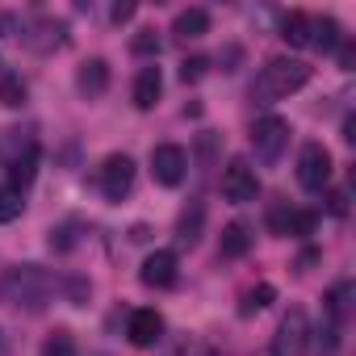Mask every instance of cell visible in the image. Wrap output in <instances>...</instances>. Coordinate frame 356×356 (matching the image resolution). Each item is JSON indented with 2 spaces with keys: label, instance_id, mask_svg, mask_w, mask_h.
<instances>
[{
  "label": "cell",
  "instance_id": "1",
  "mask_svg": "<svg viewBox=\"0 0 356 356\" xmlns=\"http://www.w3.org/2000/svg\"><path fill=\"white\" fill-rule=\"evenodd\" d=\"M55 289H59V277H51L38 264H17V268H5V277H0V298L26 314H42Z\"/></svg>",
  "mask_w": 356,
  "mask_h": 356
},
{
  "label": "cell",
  "instance_id": "2",
  "mask_svg": "<svg viewBox=\"0 0 356 356\" xmlns=\"http://www.w3.org/2000/svg\"><path fill=\"white\" fill-rule=\"evenodd\" d=\"M306 84H310V63L289 59V55H285V59H268V63L260 67L256 84H252V101H256V105H277V101L302 92Z\"/></svg>",
  "mask_w": 356,
  "mask_h": 356
},
{
  "label": "cell",
  "instance_id": "3",
  "mask_svg": "<svg viewBox=\"0 0 356 356\" xmlns=\"http://www.w3.org/2000/svg\"><path fill=\"white\" fill-rule=\"evenodd\" d=\"M289 122L285 118H277V113H264V118H256V126H252V151H256V159L260 163H277L281 159V151L289 147Z\"/></svg>",
  "mask_w": 356,
  "mask_h": 356
},
{
  "label": "cell",
  "instance_id": "4",
  "mask_svg": "<svg viewBox=\"0 0 356 356\" xmlns=\"http://www.w3.org/2000/svg\"><path fill=\"white\" fill-rule=\"evenodd\" d=\"M331 172H335V163H331V151L323 143H306L298 151V185L306 193H323L331 185Z\"/></svg>",
  "mask_w": 356,
  "mask_h": 356
},
{
  "label": "cell",
  "instance_id": "5",
  "mask_svg": "<svg viewBox=\"0 0 356 356\" xmlns=\"http://www.w3.org/2000/svg\"><path fill=\"white\" fill-rule=\"evenodd\" d=\"M268 352H273V356H306V352H310V318H306L302 306H293V310L281 318V327H277Z\"/></svg>",
  "mask_w": 356,
  "mask_h": 356
},
{
  "label": "cell",
  "instance_id": "6",
  "mask_svg": "<svg viewBox=\"0 0 356 356\" xmlns=\"http://www.w3.org/2000/svg\"><path fill=\"white\" fill-rule=\"evenodd\" d=\"M97 185H101V197L105 202H126L130 197V189H134V159L126 155V151H118V155H109L105 163H101V172H97Z\"/></svg>",
  "mask_w": 356,
  "mask_h": 356
},
{
  "label": "cell",
  "instance_id": "7",
  "mask_svg": "<svg viewBox=\"0 0 356 356\" xmlns=\"http://www.w3.org/2000/svg\"><path fill=\"white\" fill-rule=\"evenodd\" d=\"M222 197L235 202V206H248V202L260 197V176L248 159H231L222 168Z\"/></svg>",
  "mask_w": 356,
  "mask_h": 356
},
{
  "label": "cell",
  "instance_id": "8",
  "mask_svg": "<svg viewBox=\"0 0 356 356\" xmlns=\"http://www.w3.org/2000/svg\"><path fill=\"white\" fill-rule=\"evenodd\" d=\"M185 172H189V155L185 147H176V143H159L151 147V176L163 185V189H176L185 181Z\"/></svg>",
  "mask_w": 356,
  "mask_h": 356
},
{
  "label": "cell",
  "instance_id": "9",
  "mask_svg": "<svg viewBox=\"0 0 356 356\" xmlns=\"http://www.w3.org/2000/svg\"><path fill=\"white\" fill-rule=\"evenodd\" d=\"M176 277H181V260H176V252H168V248H155L138 268V281L147 289H172Z\"/></svg>",
  "mask_w": 356,
  "mask_h": 356
},
{
  "label": "cell",
  "instance_id": "10",
  "mask_svg": "<svg viewBox=\"0 0 356 356\" xmlns=\"http://www.w3.org/2000/svg\"><path fill=\"white\" fill-rule=\"evenodd\" d=\"M22 42H26L34 55H51V51L67 47V26L55 22V17H38L30 30H22Z\"/></svg>",
  "mask_w": 356,
  "mask_h": 356
},
{
  "label": "cell",
  "instance_id": "11",
  "mask_svg": "<svg viewBox=\"0 0 356 356\" xmlns=\"http://www.w3.org/2000/svg\"><path fill=\"white\" fill-rule=\"evenodd\" d=\"M126 339H130L134 348H155V343L163 339V314H159L155 306L134 310L130 323H126Z\"/></svg>",
  "mask_w": 356,
  "mask_h": 356
},
{
  "label": "cell",
  "instance_id": "12",
  "mask_svg": "<svg viewBox=\"0 0 356 356\" xmlns=\"http://www.w3.org/2000/svg\"><path fill=\"white\" fill-rule=\"evenodd\" d=\"M38 159H42V147H38V138H26V147L5 163V172H9V185L13 189H30L34 185V176H38Z\"/></svg>",
  "mask_w": 356,
  "mask_h": 356
},
{
  "label": "cell",
  "instance_id": "13",
  "mask_svg": "<svg viewBox=\"0 0 356 356\" xmlns=\"http://www.w3.org/2000/svg\"><path fill=\"white\" fill-rule=\"evenodd\" d=\"M76 92H80L84 101L105 97V92H109V59H101V55L84 59V63L76 67Z\"/></svg>",
  "mask_w": 356,
  "mask_h": 356
},
{
  "label": "cell",
  "instance_id": "14",
  "mask_svg": "<svg viewBox=\"0 0 356 356\" xmlns=\"http://www.w3.org/2000/svg\"><path fill=\"white\" fill-rule=\"evenodd\" d=\"M252 227L248 222H227L222 227V239H218V256L222 260H243L248 252H252Z\"/></svg>",
  "mask_w": 356,
  "mask_h": 356
},
{
  "label": "cell",
  "instance_id": "15",
  "mask_svg": "<svg viewBox=\"0 0 356 356\" xmlns=\"http://www.w3.org/2000/svg\"><path fill=\"white\" fill-rule=\"evenodd\" d=\"M202 227H206V206L202 202H189L181 210V218H176V243H181V248H197Z\"/></svg>",
  "mask_w": 356,
  "mask_h": 356
},
{
  "label": "cell",
  "instance_id": "16",
  "mask_svg": "<svg viewBox=\"0 0 356 356\" xmlns=\"http://www.w3.org/2000/svg\"><path fill=\"white\" fill-rule=\"evenodd\" d=\"M159 92H163V76H159V67H155V63L138 67V76H134V105H138V109H155Z\"/></svg>",
  "mask_w": 356,
  "mask_h": 356
},
{
  "label": "cell",
  "instance_id": "17",
  "mask_svg": "<svg viewBox=\"0 0 356 356\" xmlns=\"http://www.w3.org/2000/svg\"><path fill=\"white\" fill-rule=\"evenodd\" d=\"M172 34L185 38V42L210 34V13L206 9H181V13H176V22H172Z\"/></svg>",
  "mask_w": 356,
  "mask_h": 356
},
{
  "label": "cell",
  "instance_id": "18",
  "mask_svg": "<svg viewBox=\"0 0 356 356\" xmlns=\"http://www.w3.org/2000/svg\"><path fill=\"white\" fill-rule=\"evenodd\" d=\"M310 26H314V17L302 13V9H293V13L281 17V38L289 47H310Z\"/></svg>",
  "mask_w": 356,
  "mask_h": 356
},
{
  "label": "cell",
  "instance_id": "19",
  "mask_svg": "<svg viewBox=\"0 0 356 356\" xmlns=\"http://www.w3.org/2000/svg\"><path fill=\"white\" fill-rule=\"evenodd\" d=\"M339 42H343V30H339V22H335V17H318V22L310 26V47H318L323 55L339 51Z\"/></svg>",
  "mask_w": 356,
  "mask_h": 356
},
{
  "label": "cell",
  "instance_id": "20",
  "mask_svg": "<svg viewBox=\"0 0 356 356\" xmlns=\"http://www.w3.org/2000/svg\"><path fill=\"white\" fill-rule=\"evenodd\" d=\"M277 302V285H268V281H260V285H252L248 293H243V302H239V314L243 318H252V314H260V310H268Z\"/></svg>",
  "mask_w": 356,
  "mask_h": 356
},
{
  "label": "cell",
  "instance_id": "21",
  "mask_svg": "<svg viewBox=\"0 0 356 356\" xmlns=\"http://www.w3.org/2000/svg\"><path fill=\"white\" fill-rule=\"evenodd\" d=\"M348 302H352V281H339V285H331V289H327V298H323V310H327V318L343 327V318H348Z\"/></svg>",
  "mask_w": 356,
  "mask_h": 356
},
{
  "label": "cell",
  "instance_id": "22",
  "mask_svg": "<svg viewBox=\"0 0 356 356\" xmlns=\"http://www.w3.org/2000/svg\"><path fill=\"white\" fill-rule=\"evenodd\" d=\"M26 97H30V88H26V80H22L17 72L0 76V105H5V109H22Z\"/></svg>",
  "mask_w": 356,
  "mask_h": 356
},
{
  "label": "cell",
  "instance_id": "23",
  "mask_svg": "<svg viewBox=\"0 0 356 356\" xmlns=\"http://www.w3.org/2000/svg\"><path fill=\"white\" fill-rule=\"evenodd\" d=\"M26 214V193L13 185H0V222H17Z\"/></svg>",
  "mask_w": 356,
  "mask_h": 356
},
{
  "label": "cell",
  "instance_id": "24",
  "mask_svg": "<svg viewBox=\"0 0 356 356\" xmlns=\"http://www.w3.org/2000/svg\"><path fill=\"white\" fill-rule=\"evenodd\" d=\"M59 289L67 293L72 306H88V298H92V285L84 277H59Z\"/></svg>",
  "mask_w": 356,
  "mask_h": 356
},
{
  "label": "cell",
  "instance_id": "25",
  "mask_svg": "<svg viewBox=\"0 0 356 356\" xmlns=\"http://www.w3.org/2000/svg\"><path fill=\"white\" fill-rule=\"evenodd\" d=\"M38 356H76V339H72V331H51Z\"/></svg>",
  "mask_w": 356,
  "mask_h": 356
},
{
  "label": "cell",
  "instance_id": "26",
  "mask_svg": "<svg viewBox=\"0 0 356 356\" xmlns=\"http://www.w3.org/2000/svg\"><path fill=\"white\" fill-rule=\"evenodd\" d=\"M159 47H163V42H159V34H155V30H138V34H134V42H130V51H134L138 59L159 55Z\"/></svg>",
  "mask_w": 356,
  "mask_h": 356
},
{
  "label": "cell",
  "instance_id": "27",
  "mask_svg": "<svg viewBox=\"0 0 356 356\" xmlns=\"http://www.w3.org/2000/svg\"><path fill=\"white\" fill-rule=\"evenodd\" d=\"M314 227H318V214H314V210H293V218H289V235L306 239V235H314Z\"/></svg>",
  "mask_w": 356,
  "mask_h": 356
},
{
  "label": "cell",
  "instance_id": "28",
  "mask_svg": "<svg viewBox=\"0 0 356 356\" xmlns=\"http://www.w3.org/2000/svg\"><path fill=\"white\" fill-rule=\"evenodd\" d=\"M76 231H80L76 222L55 227V231H51V252H72V248H76Z\"/></svg>",
  "mask_w": 356,
  "mask_h": 356
},
{
  "label": "cell",
  "instance_id": "29",
  "mask_svg": "<svg viewBox=\"0 0 356 356\" xmlns=\"http://www.w3.org/2000/svg\"><path fill=\"white\" fill-rule=\"evenodd\" d=\"M206 67H210V59H202V55H189V59L181 63V80H185V84H197V80L206 76Z\"/></svg>",
  "mask_w": 356,
  "mask_h": 356
},
{
  "label": "cell",
  "instance_id": "30",
  "mask_svg": "<svg viewBox=\"0 0 356 356\" xmlns=\"http://www.w3.org/2000/svg\"><path fill=\"white\" fill-rule=\"evenodd\" d=\"M289 218H293L289 206H273V210H268V227H273V235H289Z\"/></svg>",
  "mask_w": 356,
  "mask_h": 356
},
{
  "label": "cell",
  "instance_id": "31",
  "mask_svg": "<svg viewBox=\"0 0 356 356\" xmlns=\"http://www.w3.org/2000/svg\"><path fill=\"white\" fill-rule=\"evenodd\" d=\"M335 55H339V67H343V72H352V63H356V51H352V42H348V38L339 42V51H335Z\"/></svg>",
  "mask_w": 356,
  "mask_h": 356
},
{
  "label": "cell",
  "instance_id": "32",
  "mask_svg": "<svg viewBox=\"0 0 356 356\" xmlns=\"http://www.w3.org/2000/svg\"><path fill=\"white\" fill-rule=\"evenodd\" d=\"M327 206H331V214H343V210H348V193H343V189L327 193Z\"/></svg>",
  "mask_w": 356,
  "mask_h": 356
},
{
  "label": "cell",
  "instance_id": "33",
  "mask_svg": "<svg viewBox=\"0 0 356 356\" xmlns=\"http://www.w3.org/2000/svg\"><path fill=\"white\" fill-rule=\"evenodd\" d=\"M109 17L122 26V22H130V17H134V5H130V0H126V5H113V9H109Z\"/></svg>",
  "mask_w": 356,
  "mask_h": 356
},
{
  "label": "cell",
  "instance_id": "34",
  "mask_svg": "<svg viewBox=\"0 0 356 356\" xmlns=\"http://www.w3.org/2000/svg\"><path fill=\"white\" fill-rule=\"evenodd\" d=\"M314 260H318V252H302V256H298V264H293V268H298V273H306V268H310V264H314Z\"/></svg>",
  "mask_w": 356,
  "mask_h": 356
},
{
  "label": "cell",
  "instance_id": "35",
  "mask_svg": "<svg viewBox=\"0 0 356 356\" xmlns=\"http://www.w3.org/2000/svg\"><path fill=\"white\" fill-rule=\"evenodd\" d=\"M343 143H356V122L352 118H343Z\"/></svg>",
  "mask_w": 356,
  "mask_h": 356
},
{
  "label": "cell",
  "instance_id": "36",
  "mask_svg": "<svg viewBox=\"0 0 356 356\" xmlns=\"http://www.w3.org/2000/svg\"><path fill=\"white\" fill-rule=\"evenodd\" d=\"M0 348H5V331H0Z\"/></svg>",
  "mask_w": 356,
  "mask_h": 356
}]
</instances>
